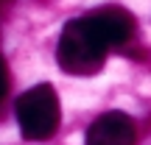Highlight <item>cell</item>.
I'll return each mask as SVG.
<instances>
[{
	"label": "cell",
	"instance_id": "4",
	"mask_svg": "<svg viewBox=\"0 0 151 145\" xmlns=\"http://www.w3.org/2000/svg\"><path fill=\"white\" fill-rule=\"evenodd\" d=\"M92 20L98 22V28L104 31L106 42L112 48H126L134 39V17L120 6H104V9L90 11Z\"/></svg>",
	"mask_w": 151,
	"mask_h": 145
},
{
	"label": "cell",
	"instance_id": "5",
	"mask_svg": "<svg viewBox=\"0 0 151 145\" xmlns=\"http://www.w3.org/2000/svg\"><path fill=\"white\" fill-rule=\"evenodd\" d=\"M6 92H9V70H6L3 59H0V101L6 98Z\"/></svg>",
	"mask_w": 151,
	"mask_h": 145
},
{
	"label": "cell",
	"instance_id": "2",
	"mask_svg": "<svg viewBox=\"0 0 151 145\" xmlns=\"http://www.w3.org/2000/svg\"><path fill=\"white\" fill-rule=\"evenodd\" d=\"M14 112H17V123H20L22 137L34 142L53 137L62 120L59 95L50 84H39V86H31L28 92H22L17 98Z\"/></svg>",
	"mask_w": 151,
	"mask_h": 145
},
{
	"label": "cell",
	"instance_id": "1",
	"mask_svg": "<svg viewBox=\"0 0 151 145\" xmlns=\"http://www.w3.org/2000/svg\"><path fill=\"white\" fill-rule=\"evenodd\" d=\"M109 50H112V45L106 42L92 14H84L62 28L56 59H59V67L70 75H95L104 70Z\"/></svg>",
	"mask_w": 151,
	"mask_h": 145
},
{
	"label": "cell",
	"instance_id": "3",
	"mask_svg": "<svg viewBox=\"0 0 151 145\" xmlns=\"http://www.w3.org/2000/svg\"><path fill=\"white\" fill-rule=\"evenodd\" d=\"M84 145H137V126L123 112H106L90 123Z\"/></svg>",
	"mask_w": 151,
	"mask_h": 145
},
{
	"label": "cell",
	"instance_id": "6",
	"mask_svg": "<svg viewBox=\"0 0 151 145\" xmlns=\"http://www.w3.org/2000/svg\"><path fill=\"white\" fill-rule=\"evenodd\" d=\"M11 3H14V0H0V11H3V9H9Z\"/></svg>",
	"mask_w": 151,
	"mask_h": 145
}]
</instances>
